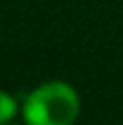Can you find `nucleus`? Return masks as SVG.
Instances as JSON below:
<instances>
[{
	"label": "nucleus",
	"instance_id": "nucleus-1",
	"mask_svg": "<svg viewBox=\"0 0 123 125\" xmlns=\"http://www.w3.org/2000/svg\"><path fill=\"white\" fill-rule=\"evenodd\" d=\"M79 114V97L64 81H48L26 94L22 116L26 125H73Z\"/></svg>",
	"mask_w": 123,
	"mask_h": 125
},
{
	"label": "nucleus",
	"instance_id": "nucleus-2",
	"mask_svg": "<svg viewBox=\"0 0 123 125\" xmlns=\"http://www.w3.org/2000/svg\"><path fill=\"white\" fill-rule=\"evenodd\" d=\"M15 112H18V101L9 92L0 90V125H7L15 116Z\"/></svg>",
	"mask_w": 123,
	"mask_h": 125
}]
</instances>
